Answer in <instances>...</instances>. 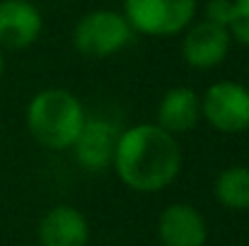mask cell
Masks as SVG:
<instances>
[{"label":"cell","instance_id":"1","mask_svg":"<svg viewBox=\"0 0 249 246\" xmlns=\"http://www.w3.org/2000/svg\"><path fill=\"white\" fill-rule=\"evenodd\" d=\"M181 145L158 123H136L119 133L114 171L136 193H160L181 171Z\"/></svg>","mask_w":249,"mask_h":246},{"label":"cell","instance_id":"2","mask_svg":"<svg viewBox=\"0 0 249 246\" xmlns=\"http://www.w3.org/2000/svg\"><path fill=\"white\" fill-rule=\"evenodd\" d=\"M27 131L46 150H71L83 131L87 114L83 101L63 87H46L27 104Z\"/></svg>","mask_w":249,"mask_h":246},{"label":"cell","instance_id":"3","mask_svg":"<svg viewBox=\"0 0 249 246\" xmlns=\"http://www.w3.org/2000/svg\"><path fill=\"white\" fill-rule=\"evenodd\" d=\"M136 39L133 27L124 12L116 10H92L83 15L73 29V44L85 58H111L124 51Z\"/></svg>","mask_w":249,"mask_h":246},{"label":"cell","instance_id":"4","mask_svg":"<svg viewBox=\"0 0 249 246\" xmlns=\"http://www.w3.org/2000/svg\"><path fill=\"white\" fill-rule=\"evenodd\" d=\"M198 0H124V15L136 34L174 36L196 17Z\"/></svg>","mask_w":249,"mask_h":246},{"label":"cell","instance_id":"5","mask_svg":"<svg viewBox=\"0 0 249 246\" xmlns=\"http://www.w3.org/2000/svg\"><path fill=\"white\" fill-rule=\"evenodd\" d=\"M201 118L225 135L249 131V87L235 80L213 82L201 94Z\"/></svg>","mask_w":249,"mask_h":246},{"label":"cell","instance_id":"6","mask_svg":"<svg viewBox=\"0 0 249 246\" xmlns=\"http://www.w3.org/2000/svg\"><path fill=\"white\" fill-rule=\"evenodd\" d=\"M230 32L220 24H213L208 19L201 22H191L184 29V39H181V58L186 61V66L196 68V70H211L218 68L228 53H230Z\"/></svg>","mask_w":249,"mask_h":246},{"label":"cell","instance_id":"7","mask_svg":"<svg viewBox=\"0 0 249 246\" xmlns=\"http://www.w3.org/2000/svg\"><path fill=\"white\" fill-rule=\"evenodd\" d=\"M119 128L99 116H87L78 140L73 143L75 160L89 174H99L114 162V150L119 140Z\"/></svg>","mask_w":249,"mask_h":246},{"label":"cell","instance_id":"8","mask_svg":"<svg viewBox=\"0 0 249 246\" xmlns=\"http://www.w3.org/2000/svg\"><path fill=\"white\" fill-rule=\"evenodd\" d=\"M44 29L41 10L32 0H0V49L22 51Z\"/></svg>","mask_w":249,"mask_h":246},{"label":"cell","instance_id":"9","mask_svg":"<svg viewBox=\"0 0 249 246\" xmlns=\"http://www.w3.org/2000/svg\"><path fill=\"white\" fill-rule=\"evenodd\" d=\"M158 237L162 246H206V217L189 203H172L160 213Z\"/></svg>","mask_w":249,"mask_h":246},{"label":"cell","instance_id":"10","mask_svg":"<svg viewBox=\"0 0 249 246\" xmlns=\"http://www.w3.org/2000/svg\"><path fill=\"white\" fill-rule=\"evenodd\" d=\"M39 246H87V217L73 205H56L44 213L39 222Z\"/></svg>","mask_w":249,"mask_h":246},{"label":"cell","instance_id":"11","mask_svg":"<svg viewBox=\"0 0 249 246\" xmlns=\"http://www.w3.org/2000/svg\"><path fill=\"white\" fill-rule=\"evenodd\" d=\"M158 126L172 135H184L194 131L201 121V94L191 87L167 89L158 104Z\"/></svg>","mask_w":249,"mask_h":246},{"label":"cell","instance_id":"12","mask_svg":"<svg viewBox=\"0 0 249 246\" xmlns=\"http://www.w3.org/2000/svg\"><path fill=\"white\" fill-rule=\"evenodd\" d=\"M215 200L228 210H249V166L235 164L223 169L213 183Z\"/></svg>","mask_w":249,"mask_h":246},{"label":"cell","instance_id":"13","mask_svg":"<svg viewBox=\"0 0 249 246\" xmlns=\"http://www.w3.org/2000/svg\"><path fill=\"white\" fill-rule=\"evenodd\" d=\"M230 39L249 46V0H232V12L228 22Z\"/></svg>","mask_w":249,"mask_h":246},{"label":"cell","instance_id":"14","mask_svg":"<svg viewBox=\"0 0 249 246\" xmlns=\"http://www.w3.org/2000/svg\"><path fill=\"white\" fill-rule=\"evenodd\" d=\"M230 12H232V0H208L206 2V19L225 29L230 22Z\"/></svg>","mask_w":249,"mask_h":246},{"label":"cell","instance_id":"15","mask_svg":"<svg viewBox=\"0 0 249 246\" xmlns=\"http://www.w3.org/2000/svg\"><path fill=\"white\" fill-rule=\"evenodd\" d=\"M2 73H5V58H2V49H0V80H2Z\"/></svg>","mask_w":249,"mask_h":246}]
</instances>
